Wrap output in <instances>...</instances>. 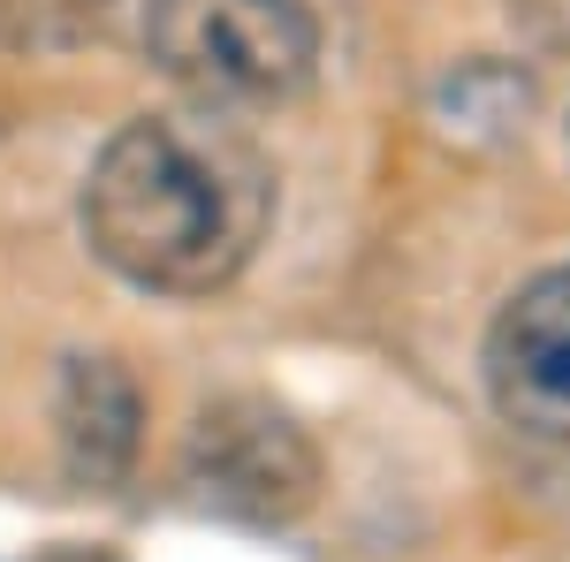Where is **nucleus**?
Instances as JSON below:
<instances>
[{"label":"nucleus","mask_w":570,"mask_h":562,"mask_svg":"<svg viewBox=\"0 0 570 562\" xmlns=\"http://www.w3.org/2000/svg\"><path fill=\"white\" fill-rule=\"evenodd\" d=\"M274 220L259 145L214 115H145L107 137L85 183L91 252L137 289L206 297L236 282Z\"/></svg>","instance_id":"1"},{"label":"nucleus","mask_w":570,"mask_h":562,"mask_svg":"<svg viewBox=\"0 0 570 562\" xmlns=\"http://www.w3.org/2000/svg\"><path fill=\"white\" fill-rule=\"evenodd\" d=\"M145 46L214 107H274L305 91L320 23L305 0H145Z\"/></svg>","instance_id":"2"},{"label":"nucleus","mask_w":570,"mask_h":562,"mask_svg":"<svg viewBox=\"0 0 570 562\" xmlns=\"http://www.w3.org/2000/svg\"><path fill=\"white\" fill-rule=\"evenodd\" d=\"M183 479L198 486L206 510L236 524H289L320 494V448L289 411H274L259 395H228L198 411Z\"/></svg>","instance_id":"3"},{"label":"nucleus","mask_w":570,"mask_h":562,"mask_svg":"<svg viewBox=\"0 0 570 562\" xmlns=\"http://www.w3.org/2000/svg\"><path fill=\"white\" fill-rule=\"evenodd\" d=\"M487 395L532 441H570V266L532 274L487 327Z\"/></svg>","instance_id":"4"},{"label":"nucleus","mask_w":570,"mask_h":562,"mask_svg":"<svg viewBox=\"0 0 570 562\" xmlns=\"http://www.w3.org/2000/svg\"><path fill=\"white\" fill-rule=\"evenodd\" d=\"M137 388L115 357H69L61 373V456L77 486H115L137 456Z\"/></svg>","instance_id":"5"},{"label":"nucleus","mask_w":570,"mask_h":562,"mask_svg":"<svg viewBox=\"0 0 570 562\" xmlns=\"http://www.w3.org/2000/svg\"><path fill=\"white\" fill-rule=\"evenodd\" d=\"M525 107H532V85L518 77V69H494V61L456 69V77L441 85V115H449V130H464V137L525 130Z\"/></svg>","instance_id":"6"},{"label":"nucleus","mask_w":570,"mask_h":562,"mask_svg":"<svg viewBox=\"0 0 570 562\" xmlns=\"http://www.w3.org/2000/svg\"><path fill=\"white\" fill-rule=\"evenodd\" d=\"M510 16L540 23V39H570V0H510Z\"/></svg>","instance_id":"7"}]
</instances>
